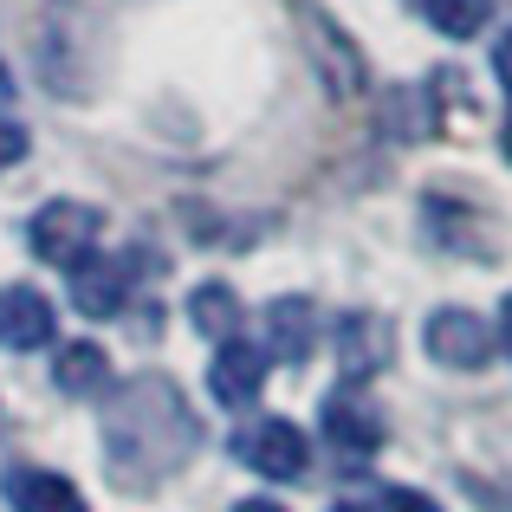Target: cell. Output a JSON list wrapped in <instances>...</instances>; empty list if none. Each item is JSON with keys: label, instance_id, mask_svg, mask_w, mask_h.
I'll list each match as a JSON object with an SVG mask.
<instances>
[{"label": "cell", "instance_id": "obj_1", "mask_svg": "<svg viewBox=\"0 0 512 512\" xmlns=\"http://www.w3.org/2000/svg\"><path fill=\"white\" fill-rule=\"evenodd\" d=\"M201 422L188 415L182 389L169 376H130L104 409V448H111L117 474L143 480V474H169L195 454Z\"/></svg>", "mask_w": 512, "mask_h": 512}, {"label": "cell", "instance_id": "obj_2", "mask_svg": "<svg viewBox=\"0 0 512 512\" xmlns=\"http://www.w3.org/2000/svg\"><path fill=\"white\" fill-rule=\"evenodd\" d=\"M33 59L39 78L65 98H85L91 85V20L78 0H46V13L33 20Z\"/></svg>", "mask_w": 512, "mask_h": 512}, {"label": "cell", "instance_id": "obj_3", "mask_svg": "<svg viewBox=\"0 0 512 512\" xmlns=\"http://www.w3.org/2000/svg\"><path fill=\"white\" fill-rule=\"evenodd\" d=\"M98 234H104V214L85 208V201H46V208L33 214V227H26L33 253H39V260H52V266H65V273H72L78 260H91Z\"/></svg>", "mask_w": 512, "mask_h": 512}, {"label": "cell", "instance_id": "obj_4", "mask_svg": "<svg viewBox=\"0 0 512 512\" xmlns=\"http://www.w3.org/2000/svg\"><path fill=\"white\" fill-rule=\"evenodd\" d=\"M299 26H305V46H312V65H318V78H325V91H331L338 104H350L363 85H370L357 39H350L325 7H299Z\"/></svg>", "mask_w": 512, "mask_h": 512}, {"label": "cell", "instance_id": "obj_5", "mask_svg": "<svg viewBox=\"0 0 512 512\" xmlns=\"http://www.w3.org/2000/svg\"><path fill=\"white\" fill-rule=\"evenodd\" d=\"M240 461L266 480H305L312 474V441H305V428H292L286 415H266V422H253L247 435H240Z\"/></svg>", "mask_w": 512, "mask_h": 512}, {"label": "cell", "instance_id": "obj_6", "mask_svg": "<svg viewBox=\"0 0 512 512\" xmlns=\"http://www.w3.org/2000/svg\"><path fill=\"white\" fill-rule=\"evenodd\" d=\"M422 344H428V357L448 363V370H487L493 363V325L480 312H467V305H441V312L428 318Z\"/></svg>", "mask_w": 512, "mask_h": 512}, {"label": "cell", "instance_id": "obj_7", "mask_svg": "<svg viewBox=\"0 0 512 512\" xmlns=\"http://www.w3.org/2000/svg\"><path fill=\"white\" fill-rule=\"evenodd\" d=\"M208 389H214V402H227V409H253L260 389H266V350L247 344V338H227L214 350V363H208Z\"/></svg>", "mask_w": 512, "mask_h": 512}, {"label": "cell", "instance_id": "obj_8", "mask_svg": "<svg viewBox=\"0 0 512 512\" xmlns=\"http://www.w3.org/2000/svg\"><path fill=\"white\" fill-rule=\"evenodd\" d=\"M325 435H331L338 454L370 461V454L383 448V415H376V402L363 396V389H338V396H325Z\"/></svg>", "mask_w": 512, "mask_h": 512}, {"label": "cell", "instance_id": "obj_9", "mask_svg": "<svg viewBox=\"0 0 512 512\" xmlns=\"http://www.w3.org/2000/svg\"><path fill=\"white\" fill-rule=\"evenodd\" d=\"M130 253L124 260H78L72 266V305L85 318H117L124 312V299H130Z\"/></svg>", "mask_w": 512, "mask_h": 512}, {"label": "cell", "instance_id": "obj_10", "mask_svg": "<svg viewBox=\"0 0 512 512\" xmlns=\"http://www.w3.org/2000/svg\"><path fill=\"white\" fill-rule=\"evenodd\" d=\"M52 299L46 292H33V286H7L0 292V344L7 350H39V344H52Z\"/></svg>", "mask_w": 512, "mask_h": 512}, {"label": "cell", "instance_id": "obj_11", "mask_svg": "<svg viewBox=\"0 0 512 512\" xmlns=\"http://www.w3.org/2000/svg\"><path fill=\"white\" fill-rule=\"evenodd\" d=\"M389 344H396V331H389V318L383 312H350L344 325H338V363H344V376H376L389 363Z\"/></svg>", "mask_w": 512, "mask_h": 512}, {"label": "cell", "instance_id": "obj_12", "mask_svg": "<svg viewBox=\"0 0 512 512\" xmlns=\"http://www.w3.org/2000/svg\"><path fill=\"white\" fill-rule=\"evenodd\" d=\"M7 506L13 512H85V493L52 467H7Z\"/></svg>", "mask_w": 512, "mask_h": 512}, {"label": "cell", "instance_id": "obj_13", "mask_svg": "<svg viewBox=\"0 0 512 512\" xmlns=\"http://www.w3.org/2000/svg\"><path fill=\"white\" fill-rule=\"evenodd\" d=\"M318 344V318H312V299H273L266 305V357L279 363H305Z\"/></svg>", "mask_w": 512, "mask_h": 512}, {"label": "cell", "instance_id": "obj_14", "mask_svg": "<svg viewBox=\"0 0 512 512\" xmlns=\"http://www.w3.org/2000/svg\"><path fill=\"white\" fill-rule=\"evenodd\" d=\"M104 376H111V357H104L91 338L78 344H59V363H52V383L65 389V396H98Z\"/></svg>", "mask_w": 512, "mask_h": 512}, {"label": "cell", "instance_id": "obj_15", "mask_svg": "<svg viewBox=\"0 0 512 512\" xmlns=\"http://www.w3.org/2000/svg\"><path fill=\"white\" fill-rule=\"evenodd\" d=\"M188 318H195L201 338L227 344V338L240 331V292L221 286V279H208V286H195V299H188Z\"/></svg>", "mask_w": 512, "mask_h": 512}, {"label": "cell", "instance_id": "obj_16", "mask_svg": "<svg viewBox=\"0 0 512 512\" xmlns=\"http://www.w3.org/2000/svg\"><path fill=\"white\" fill-rule=\"evenodd\" d=\"M415 7H422V20L435 26L441 39H474L480 26H487L493 0H415Z\"/></svg>", "mask_w": 512, "mask_h": 512}, {"label": "cell", "instance_id": "obj_17", "mask_svg": "<svg viewBox=\"0 0 512 512\" xmlns=\"http://www.w3.org/2000/svg\"><path fill=\"white\" fill-rule=\"evenodd\" d=\"M376 512H441L428 493H415V487H389L383 500H376Z\"/></svg>", "mask_w": 512, "mask_h": 512}, {"label": "cell", "instance_id": "obj_18", "mask_svg": "<svg viewBox=\"0 0 512 512\" xmlns=\"http://www.w3.org/2000/svg\"><path fill=\"white\" fill-rule=\"evenodd\" d=\"M26 150H33V137H26V130L13 124V117H0V169H13Z\"/></svg>", "mask_w": 512, "mask_h": 512}, {"label": "cell", "instance_id": "obj_19", "mask_svg": "<svg viewBox=\"0 0 512 512\" xmlns=\"http://www.w3.org/2000/svg\"><path fill=\"white\" fill-rule=\"evenodd\" d=\"M493 72H500V85L512 91V26L500 33V46H493Z\"/></svg>", "mask_w": 512, "mask_h": 512}, {"label": "cell", "instance_id": "obj_20", "mask_svg": "<svg viewBox=\"0 0 512 512\" xmlns=\"http://www.w3.org/2000/svg\"><path fill=\"white\" fill-rule=\"evenodd\" d=\"M234 512H286V506H279V500H240Z\"/></svg>", "mask_w": 512, "mask_h": 512}, {"label": "cell", "instance_id": "obj_21", "mask_svg": "<svg viewBox=\"0 0 512 512\" xmlns=\"http://www.w3.org/2000/svg\"><path fill=\"white\" fill-rule=\"evenodd\" d=\"M500 338H506V350H512V292H506V305H500Z\"/></svg>", "mask_w": 512, "mask_h": 512}, {"label": "cell", "instance_id": "obj_22", "mask_svg": "<svg viewBox=\"0 0 512 512\" xmlns=\"http://www.w3.org/2000/svg\"><path fill=\"white\" fill-rule=\"evenodd\" d=\"M506 156H512V117H506Z\"/></svg>", "mask_w": 512, "mask_h": 512}]
</instances>
